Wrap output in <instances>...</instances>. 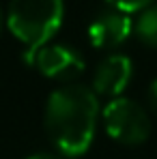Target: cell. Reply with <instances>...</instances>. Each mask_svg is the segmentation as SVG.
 <instances>
[{
  "instance_id": "5",
  "label": "cell",
  "mask_w": 157,
  "mask_h": 159,
  "mask_svg": "<svg viewBox=\"0 0 157 159\" xmlns=\"http://www.w3.org/2000/svg\"><path fill=\"white\" fill-rule=\"evenodd\" d=\"M131 30H133V22H131L129 13L112 7L108 11H101L90 22L88 41L99 50H114L129 39Z\"/></svg>"
},
{
  "instance_id": "8",
  "label": "cell",
  "mask_w": 157,
  "mask_h": 159,
  "mask_svg": "<svg viewBox=\"0 0 157 159\" xmlns=\"http://www.w3.org/2000/svg\"><path fill=\"white\" fill-rule=\"evenodd\" d=\"M110 7H114V9H121V11H125V13H136V11H142V9H146L153 0H105Z\"/></svg>"
},
{
  "instance_id": "4",
  "label": "cell",
  "mask_w": 157,
  "mask_h": 159,
  "mask_svg": "<svg viewBox=\"0 0 157 159\" xmlns=\"http://www.w3.org/2000/svg\"><path fill=\"white\" fill-rule=\"evenodd\" d=\"M26 60L50 80H73L86 67L78 50L62 43H45L39 50L28 52Z\"/></svg>"
},
{
  "instance_id": "10",
  "label": "cell",
  "mask_w": 157,
  "mask_h": 159,
  "mask_svg": "<svg viewBox=\"0 0 157 159\" xmlns=\"http://www.w3.org/2000/svg\"><path fill=\"white\" fill-rule=\"evenodd\" d=\"M26 159H65V155H54V153H37V155H30Z\"/></svg>"
},
{
  "instance_id": "1",
  "label": "cell",
  "mask_w": 157,
  "mask_h": 159,
  "mask_svg": "<svg viewBox=\"0 0 157 159\" xmlns=\"http://www.w3.org/2000/svg\"><path fill=\"white\" fill-rule=\"evenodd\" d=\"M99 101L93 88L67 84L56 88L45 106V131L65 157L84 155L95 138Z\"/></svg>"
},
{
  "instance_id": "9",
  "label": "cell",
  "mask_w": 157,
  "mask_h": 159,
  "mask_svg": "<svg viewBox=\"0 0 157 159\" xmlns=\"http://www.w3.org/2000/svg\"><path fill=\"white\" fill-rule=\"evenodd\" d=\"M149 106L157 114V80H153L151 86H149Z\"/></svg>"
},
{
  "instance_id": "3",
  "label": "cell",
  "mask_w": 157,
  "mask_h": 159,
  "mask_svg": "<svg viewBox=\"0 0 157 159\" xmlns=\"http://www.w3.org/2000/svg\"><path fill=\"white\" fill-rule=\"evenodd\" d=\"M104 127L112 140L125 146L144 144L151 135V116L140 103L127 97H114L104 107Z\"/></svg>"
},
{
  "instance_id": "7",
  "label": "cell",
  "mask_w": 157,
  "mask_h": 159,
  "mask_svg": "<svg viewBox=\"0 0 157 159\" xmlns=\"http://www.w3.org/2000/svg\"><path fill=\"white\" fill-rule=\"evenodd\" d=\"M136 34L146 45L157 48V2H151L146 9H142L136 22Z\"/></svg>"
},
{
  "instance_id": "2",
  "label": "cell",
  "mask_w": 157,
  "mask_h": 159,
  "mask_svg": "<svg viewBox=\"0 0 157 159\" xmlns=\"http://www.w3.org/2000/svg\"><path fill=\"white\" fill-rule=\"evenodd\" d=\"M62 0H11L7 11V26L20 43L26 45V54L45 45L62 24Z\"/></svg>"
},
{
  "instance_id": "11",
  "label": "cell",
  "mask_w": 157,
  "mask_h": 159,
  "mask_svg": "<svg viewBox=\"0 0 157 159\" xmlns=\"http://www.w3.org/2000/svg\"><path fill=\"white\" fill-rule=\"evenodd\" d=\"M4 22H7V17L2 15V9H0V32H2V26H4Z\"/></svg>"
},
{
  "instance_id": "6",
  "label": "cell",
  "mask_w": 157,
  "mask_h": 159,
  "mask_svg": "<svg viewBox=\"0 0 157 159\" xmlns=\"http://www.w3.org/2000/svg\"><path fill=\"white\" fill-rule=\"evenodd\" d=\"M133 65L123 54H110L99 62L95 78H93V90L104 97H118L131 80Z\"/></svg>"
}]
</instances>
